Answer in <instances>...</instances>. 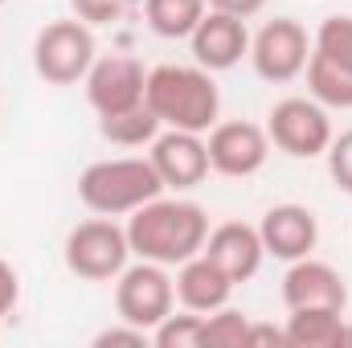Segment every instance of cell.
Instances as JSON below:
<instances>
[{
    "label": "cell",
    "mask_w": 352,
    "mask_h": 348,
    "mask_svg": "<svg viewBox=\"0 0 352 348\" xmlns=\"http://www.w3.org/2000/svg\"><path fill=\"white\" fill-rule=\"evenodd\" d=\"M205 238H209V213L197 201H180V197H156L140 205L127 221L131 254L160 266H180L192 254H201Z\"/></svg>",
    "instance_id": "obj_1"
},
{
    "label": "cell",
    "mask_w": 352,
    "mask_h": 348,
    "mask_svg": "<svg viewBox=\"0 0 352 348\" xmlns=\"http://www.w3.org/2000/svg\"><path fill=\"white\" fill-rule=\"evenodd\" d=\"M144 102L176 131H209L221 111V90L205 66H156L148 70Z\"/></svg>",
    "instance_id": "obj_2"
},
{
    "label": "cell",
    "mask_w": 352,
    "mask_h": 348,
    "mask_svg": "<svg viewBox=\"0 0 352 348\" xmlns=\"http://www.w3.org/2000/svg\"><path fill=\"white\" fill-rule=\"evenodd\" d=\"M160 193H164V180L144 156L94 160L78 176V201L98 217H131L140 205L156 201Z\"/></svg>",
    "instance_id": "obj_3"
},
{
    "label": "cell",
    "mask_w": 352,
    "mask_h": 348,
    "mask_svg": "<svg viewBox=\"0 0 352 348\" xmlns=\"http://www.w3.org/2000/svg\"><path fill=\"white\" fill-rule=\"evenodd\" d=\"M94 58H98L94 33H90L87 21H78V17L50 21L33 37V70L50 87H74V83H82L87 70L94 66Z\"/></svg>",
    "instance_id": "obj_4"
},
{
    "label": "cell",
    "mask_w": 352,
    "mask_h": 348,
    "mask_svg": "<svg viewBox=\"0 0 352 348\" xmlns=\"http://www.w3.org/2000/svg\"><path fill=\"white\" fill-rule=\"evenodd\" d=\"M62 254H66L70 274H78L87 283H111L123 274V266L131 259V242H127V230L115 226L111 217H90L66 234Z\"/></svg>",
    "instance_id": "obj_5"
},
{
    "label": "cell",
    "mask_w": 352,
    "mask_h": 348,
    "mask_svg": "<svg viewBox=\"0 0 352 348\" xmlns=\"http://www.w3.org/2000/svg\"><path fill=\"white\" fill-rule=\"evenodd\" d=\"M176 307V283L168 274V266L160 262H135V266H123V274L115 279V312L123 324H135L152 336V328L173 316Z\"/></svg>",
    "instance_id": "obj_6"
},
{
    "label": "cell",
    "mask_w": 352,
    "mask_h": 348,
    "mask_svg": "<svg viewBox=\"0 0 352 348\" xmlns=\"http://www.w3.org/2000/svg\"><path fill=\"white\" fill-rule=\"evenodd\" d=\"M266 135L278 152L295 160H316L332 144V119L316 98H283L266 115Z\"/></svg>",
    "instance_id": "obj_7"
},
{
    "label": "cell",
    "mask_w": 352,
    "mask_h": 348,
    "mask_svg": "<svg viewBox=\"0 0 352 348\" xmlns=\"http://www.w3.org/2000/svg\"><path fill=\"white\" fill-rule=\"evenodd\" d=\"M311 41L295 17H274L250 37V62L263 83H295L307 70Z\"/></svg>",
    "instance_id": "obj_8"
},
{
    "label": "cell",
    "mask_w": 352,
    "mask_h": 348,
    "mask_svg": "<svg viewBox=\"0 0 352 348\" xmlns=\"http://www.w3.org/2000/svg\"><path fill=\"white\" fill-rule=\"evenodd\" d=\"M82 83H87V102L102 119V115H119V111H131L144 102L148 70L131 54H111V58H94Z\"/></svg>",
    "instance_id": "obj_9"
},
{
    "label": "cell",
    "mask_w": 352,
    "mask_h": 348,
    "mask_svg": "<svg viewBox=\"0 0 352 348\" xmlns=\"http://www.w3.org/2000/svg\"><path fill=\"white\" fill-rule=\"evenodd\" d=\"M209 168L221 176H254L270 160V135L258 123H246V119H230V123H213L209 127Z\"/></svg>",
    "instance_id": "obj_10"
},
{
    "label": "cell",
    "mask_w": 352,
    "mask_h": 348,
    "mask_svg": "<svg viewBox=\"0 0 352 348\" xmlns=\"http://www.w3.org/2000/svg\"><path fill=\"white\" fill-rule=\"evenodd\" d=\"M148 160H152V168L160 173L164 188H176V193L197 188V184L209 176V148H205V140H201L197 131H176V127L160 131V135L152 140Z\"/></svg>",
    "instance_id": "obj_11"
},
{
    "label": "cell",
    "mask_w": 352,
    "mask_h": 348,
    "mask_svg": "<svg viewBox=\"0 0 352 348\" xmlns=\"http://www.w3.org/2000/svg\"><path fill=\"white\" fill-rule=\"evenodd\" d=\"M188 45H192V58L197 66H205L209 74H221V70H234L246 54H250V33H246V21L242 17H230V12H205L201 25L188 33Z\"/></svg>",
    "instance_id": "obj_12"
},
{
    "label": "cell",
    "mask_w": 352,
    "mask_h": 348,
    "mask_svg": "<svg viewBox=\"0 0 352 348\" xmlns=\"http://www.w3.org/2000/svg\"><path fill=\"white\" fill-rule=\"evenodd\" d=\"M283 303L287 312L295 307H332V312H344L349 307V287H344V274L336 266L320 259H295L283 274Z\"/></svg>",
    "instance_id": "obj_13"
},
{
    "label": "cell",
    "mask_w": 352,
    "mask_h": 348,
    "mask_svg": "<svg viewBox=\"0 0 352 348\" xmlns=\"http://www.w3.org/2000/svg\"><path fill=\"white\" fill-rule=\"evenodd\" d=\"M258 234H263V246L270 259H283V262H295V259H307L320 242V221L307 205H274L266 209L263 221H258Z\"/></svg>",
    "instance_id": "obj_14"
},
{
    "label": "cell",
    "mask_w": 352,
    "mask_h": 348,
    "mask_svg": "<svg viewBox=\"0 0 352 348\" xmlns=\"http://www.w3.org/2000/svg\"><path fill=\"white\" fill-rule=\"evenodd\" d=\"M209 262H217L234 283H246L258 274V266L266 259L263 234L258 226H246V221H221L217 230H209L205 238V250H201Z\"/></svg>",
    "instance_id": "obj_15"
},
{
    "label": "cell",
    "mask_w": 352,
    "mask_h": 348,
    "mask_svg": "<svg viewBox=\"0 0 352 348\" xmlns=\"http://www.w3.org/2000/svg\"><path fill=\"white\" fill-rule=\"evenodd\" d=\"M173 283H176V299L184 303V312H197V316H209V312L226 307L234 287H238L217 262H209L205 254H192L188 262H180Z\"/></svg>",
    "instance_id": "obj_16"
},
{
    "label": "cell",
    "mask_w": 352,
    "mask_h": 348,
    "mask_svg": "<svg viewBox=\"0 0 352 348\" xmlns=\"http://www.w3.org/2000/svg\"><path fill=\"white\" fill-rule=\"evenodd\" d=\"M287 348H340L344 312L332 307H295L287 316Z\"/></svg>",
    "instance_id": "obj_17"
},
{
    "label": "cell",
    "mask_w": 352,
    "mask_h": 348,
    "mask_svg": "<svg viewBox=\"0 0 352 348\" xmlns=\"http://www.w3.org/2000/svg\"><path fill=\"white\" fill-rule=\"evenodd\" d=\"M205 12H209L205 0H144V21H148V29H152L156 37H164V41L188 37V33L201 25Z\"/></svg>",
    "instance_id": "obj_18"
},
{
    "label": "cell",
    "mask_w": 352,
    "mask_h": 348,
    "mask_svg": "<svg viewBox=\"0 0 352 348\" xmlns=\"http://www.w3.org/2000/svg\"><path fill=\"white\" fill-rule=\"evenodd\" d=\"M160 119H156V111L148 107V102H140V107H131V111H119V115H102L98 119V131H102V140L107 144H115V148H144V144H152L156 135H160Z\"/></svg>",
    "instance_id": "obj_19"
},
{
    "label": "cell",
    "mask_w": 352,
    "mask_h": 348,
    "mask_svg": "<svg viewBox=\"0 0 352 348\" xmlns=\"http://www.w3.org/2000/svg\"><path fill=\"white\" fill-rule=\"evenodd\" d=\"M307 90L324 107H340V111L352 107V74L340 70L332 58H324L316 45H311V58H307Z\"/></svg>",
    "instance_id": "obj_20"
},
{
    "label": "cell",
    "mask_w": 352,
    "mask_h": 348,
    "mask_svg": "<svg viewBox=\"0 0 352 348\" xmlns=\"http://www.w3.org/2000/svg\"><path fill=\"white\" fill-rule=\"evenodd\" d=\"M246 336H250V320L226 303V307H217V312L205 316L201 348H246Z\"/></svg>",
    "instance_id": "obj_21"
},
{
    "label": "cell",
    "mask_w": 352,
    "mask_h": 348,
    "mask_svg": "<svg viewBox=\"0 0 352 348\" xmlns=\"http://www.w3.org/2000/svg\"><path fill=\"white\" fill-rule=\"evenodd\" d=\"M311 45H316L324 58H332L340 70L352 74V17H328V21H320Z\"/></svg>",
    "instance_id": "obj_22"
},
{
    "label": "cell",
    "mask_w": 352,
    "mask_h": 348,
    "mask_svg": "<svg viewBox=\"0 0 352 348\" xmlns=\"http://www.w3.org/2000/svg\"><path fill=\"white\" fill-rule=\"evenodd\" d=\"M201 328H205V316H197V312L164 316L152 328V345L156 348H201Z\"/></svg>",
    "instance_id": "obj_23"
},
{
    "label": "cell",
    "mask_w": 352,
    "mask_h": 348,
    "mask_svg": "<svg viewBox=\"0 0 352 348\" xmlns=\"http://www.w3.org/2000/svg\"><path fill=\"white\" fill-rule=\"evenodd\" d=\"M70 8L78 21H87L94 29V25H119L127 17H135L144 8V0H70Z\"/></svg>",
    "instance_id": "obj_24"
},
{
    "label": "cell",
    "mask_w": 352,
    "mask_h": 348,
    "mask_svg": "<svg viewBox=\"0 0 352 348\" xmlns=\"http://www.w3.org/2000/svg\"><path fill=\"white\" fill-rule=\"evenodd\" d=\"M324 156H328V173L336 180V188L352 197V127L340 131V135H332V144H328Z\"/></svg>",
    "instance_id": "obj_25"
},
{
    "label": "cell",
    "mask_w": 352,
    "mask_h": 348,
    "mask_svg": "<svg viewBox=\"0 0 352 348\" xmlns=\"http://www.w3.org/2000/svg\"><path fill=\"white\" fill-rule=\"evenodd\" d=\"M144 345H152V336H148L144 328H135V324L107 328V332L94 336V348H144Z\"/></svg>",
    "instance_id": "obj_26"
},
{
    "label": "cell",
    "mask_w": 352,
    "mask_h": 348,
    "mask_svg": "<svg viewBox=\"0 0 352 348\" xmlns=\"http://www.w3.org/2000/svg\"><path fill=\"white\" fill-rule=\"evenodd\" d=\"M16 299H21V279H16V270L8 262L0 259V320L16 307Z\"/></svg>",
    "instance_id": "obj_27"
},
{
    "label": "cell",
    "mask_w": 352,
    "mask_h": 348,
    "mask_svg": "<svg viewBox=\"0 0 352 348\" xmlns=\"http://www.w3.org/2000/svg\"><path fill=\"white\" fill-rule=\"evenodd\" d=\"M246 348H287V332L274 324H250Z\"/></svg>",
    "instance_id": "obj_28"
},
{
    "label": "cell",
    "mask_w": 352,
    "mask_h": 348,
    "mask_svg": "<svg viewBox=\"0 0 352 348\" xmlns=\"http://www.w3.org/2000/svg\"><path fill=\"white\" fill-rule=\"evenodd\" d=\"M213 12H230V17H242V21H250V17H258L266 8V0H205Z\"/></svg>",
    "instance_id": "obj_29"
},
{
    "label": "cell",
    "mask_w": 352,
    "mask_h": 348,
    "mask_svg": "<svg viewBox=\"0 0 352 348\" xmlns=\"http://www.w3.org/2000/svg\"><path fill=\"white\" fill-rule=\"evenodd\" d=\"M352 345V324H344V336H340V348H349Z\"/></svg>",
    "instance_id": "obj_30"
},
{
    "label": "cell",
    "mask_w": 352,
    "mask_h": 348,
    "mask_svg": "<svg viewBox=\"0 0 352 348\" xmlns=\"http://www.w3.org/2000/svg\"><path fill=\"white\" fill-rule=\"evenodd\" d=\"M0 4H8V0H0Z\"/></svg>",
    "instance_id": "obj_31"
}]
</instances>
